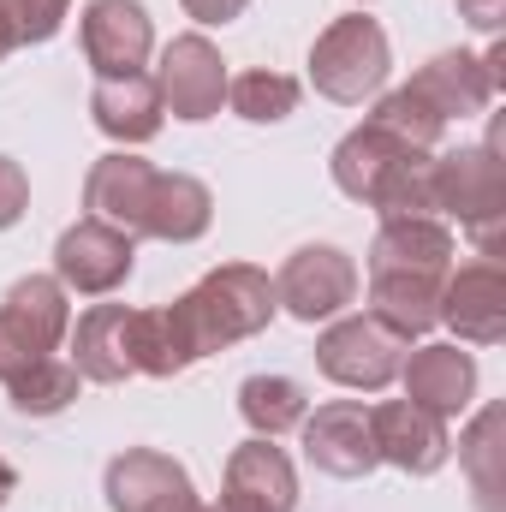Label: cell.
<instances>
[{"label":"cell","instance_id":"26","mask_svg":"<svg viewBox=\"0 0 506 512\" xmlns=\"http://www.w3.org/2000/svg\"><path fill=\"white\" fill-rule=\"evenodd\" d=\"M78 370H72V358H42V364H30L18 382H6V393H12V405L24 411V417H54V411H66L72 399H78Z\"/></svg>","mask_w":506,"mask_h":512},{"label":"cell","instance_id":"23","mask_svg":"<svg viewBox=\"0 0 506 512\" xmlns=\"http://www.w3.org/2000/svg\"><path fill=\"white\" fill-rule=\"evenodd\" d=\"M370 268H423V274H447L453 268V233L435 215H411V221H381Z\"/></svg>","mask_w":506,"mask_h":512},{"label":"cell","instance_id":"29","mask_svg":"<svg viewBox=\"0 0 506 512\" xmlns=\"http://www.w3.org/2000/svg\"><path fill=\"white\" fill-rule=\"evenodd\" d=\"M66 12H72V0H0V18L12 24L18 48L24 42H48L66 24Z\"/></svg>","mask_w":506,"mask_h":512},{"label":"cell","instance_id":"14","mask_svg":"<svg viewBox=\"0 0 506 512\" xmlns=\"http://www.w3.org/2000/svg\"><path fill=\"white\" fill-rule=\"evenodd\" d=\"M155 173H161V167H149L143 155H126V149L102 155V161L90 167V179H84V209H90L96 221L131 233V239H143V215H149Z\"/></svg>","mask_w":506,"mask_h":512},{"label":"cell","instance_id":"24","mask_svg":"<svg viewBox=\"0 0 506 512\" xmlns=\"http://www.w3.org/2000/svg\"><path fill=\"white\" fill-rule=\"evenodd\" d=\"M239 417L251 423L262 441H280L286 429H298L310 417V399L292 376H251L239 387Z\"/></svg>","mask_w":506,"mask_h":512},{"label":"cell","instance_id":"32","mask_svg":"<svg viewBox=\"0 0 506 512\" xmlns=\"http://www.w3.org/2000/svg\"><path fill=\"white\" fill-rule=\"evenodd\" d=\"M179 6H185L197 24H233V18H239L251 0H179Z\"/></svg>","mask_w":506,"mask_h":512},{"label":"cell","instance_id":"8","mask_svg":"<svg viewBox=\"0 0 506 512\" xmlns=\"http://www.w3.org/2000/svg\"><path fill=\"white\" fill-rule=\"evenodd\" d=\"M274 298L298 322H328L358 298V262L340 245H304V251L286 256V268L274 280Z\"/></svg>","mask_w":506,"mask_h":512},{"label":"cell","instance_id":"2","mask_svg":"<svg viewBox=\"0 0 506 512\" xmlns=\"http://www.w3.org/2000/svg\"><path fill=\"white\" fill-rule=\"evenodd\" d=\"M429 185H435V215H453L477 251L489 262H501L506 251V161H501V137L489 143H471V149H453L429 167Z\"/></svg>","mask_w":506,"mask_h":512},{"label":"cell","instance_id":"22","mask_svg":"<svg viewBox=\"0 0 506 512\" xmlns=\"http://www.w3.org/2000/svg\"><path fill=\"white\" fill-rule=\"evenodd\" d=\"M399 155H411V143H399L393 131H381L376 120H364L358 131H346V137H340V149H334V185H340L352 203H364V209H370L381 173H387ZM423 155H429V149H423Z\"/></svg>","mask_w":506,"mask_h":512},{"label":"cell","instance_id":"9","mask_svg":"<svg viewBox=\"0 0 506 512\" xmlns=\"http://www.w3.org/2000/svg\"><path fill=\"white\" fill-rule=\"evenodd\" d=\"M108 507L114 512H215L197 489L191 471L155 447H126L108 465Z\"/></svg>","mask_w":506,"mask_h":512},{"label":"cell","instance_id":"33","mask_svg":"<svg viewBox=\"0 0 506 512\" xmlns=\"http://www.w3.org/2000/svg\"><path fill=\"white\" fill-rule=\"evenodd\" d=\"M12 489H18V477H12V465L0 459V507H6V495H12Z\"/></svg>","mask_w":506,"mask_h":512},{"label":"cell","instance_id":"19","mask_svg":"<svg viewBox=\"0 0 506 512\" xmlns=\"http://www.w3.org/2000/svg\"><path fill=\"white\" fill-rule=\"evenodd\" d=\"M411 90L453 126V120H477L489 102H495V78H489V66L477 60V54H435L417 78H411Z\"/></svg>","mask_w":506,"mask_h":512},{"label":"cell","instance_id":"6","mask_svg":"<svg viewBox=\"0 0 506 512\" xmlns=\"http://www.w3.org/2000/svg\"><path fill=\"white\" fill-rule=\"evenodd\" d=\"M131 262H137V239L120 233V227H108V221H96V215H84L54 245V280L66 292L108 298V292H120L131 280Z\"/></svg>","mask_w":506,"mask_h":512},{"label":"cell","instance_id":"31","mask_svg":"<svg viewBox=\"0 0 506 512\" xmlns=\"http://www.w3.org/2000/svg\"><path fill=\"white\" fill-rule=\"evenodd\" d=\"M459 18H465L471 30H483V36H501L506 0H459Z\"/></svg>","mask_w":506,"mask_h":512},{"label":"cell","instance_id":"27","mask_svg":"<svg viewBox=\"0 0 506 512\" xmlns=\"http://www.w3.org/2000/svg\"><path fill=\"white\" fill-rule=\"evenodd\" d=\"M381 131H393L399 143H411V149H435L441 143V131H447V120L405 84V90H393V96H381L376 102V114H370Z\"/></svg>","mask_w":506,"mask_h":512},{"label":"cell","instance_id":"15","mask_svg":"<svg viewBox=\"0 0 506 512\" xmlns=\"http://www.w3.org/2000/svg\"><path fill=\"white\" fill-rule=\"evenodd\" d=\"M399 382H405L411 405H423L435 417H459L477 393V358L465 346H417V352H405Z\"/></svg>","mask_w":506,"mask_h":512},{"label":"cell","instance_id":"10","mask_svg":"<svg viewBox=\"0 0 506 512\" xmlns=\"http://www.w3.org/2000/svg\"><path fill=\"white\" fill-rule=\"evenodd\" d=\"M370 435H376V459L381 465H399L405 477H435L453 453V435H447V417L411 405V399H381L370 405Z\"/></svg>","mask_w":506,"mask_h":512},{"label":"cell","instance_id":"20","mask_svg":"<svg viewBox=\"0 0 506 512\" xmlns=\"http://www.w3.org/2000/svg\"><path fill=\"white\" fill-rule=\"evenodd\" d=\"M90 114H96V126L108 131L114 143H149V137L161 131V120H167L161 90H155L149 72L96 78V90H90Z\"/></svg>","mask_w":506,"mask_h":512},{"label":"cell","instance_id":"12","mask_svg":"<svg viewBox=\"0 0 506 512\" xmlns=\"http://www.w3.org/2000/svg\"><path fill=\"white\" fill-rule=\"evenodd\" d=\"M441 322H447L459 340H471V346H495L506 334V274H501V262L477 256V262L447 268Z\"/></svg>","mask_w":506,"mask_h":512},{"label":"cell","instance_id":"30","mask_svg":"<svg viewBox=\"0 0 506 512\" xmlns=\"http://www.w3.org/2000/svg\"><path fill=\"white\" fill-rule=\"evenodd\" d=\"M24 203H30V179H24V167H18L12 155H0V233L18 227Z\"/></svg>","mask_w":506,"mask_h":512},{"label":"cell","instance_id":"21","mask_svg":"<svg viewBox=\"0 0 506 512\" xmlns=\"http://www.w3.org/2000/svg\"><path fill=\"white\" fill-rule=\"evenodd\" d=\"M215 221V197L203 179L191 173H155L149 191V215H143V239H167V245H191L203 239Z\"/></svg>","mask_w":506,"mask_h":512},{"label":"cell","instance_id":"28","mask_svg":"<svg viewBox=\"0 0 506 512\" xmlns=\"http://www.w3.org/2000/svg\"><path fill=\"white\" fill-rule=\"evenodd\" d=\"M495 435H501V411L489 405V411L471 423L465 447H459V459L471 465V483H477V507H483V512H501V447H495Z\"/></svg>","mask_w":506,"mask_h":512},{"label":"cell","instance_id":"16","mask_svg":"<svg viewBox=\"0 0 506 512\" xmlns=\"http://www.w3.org/2000/svg\"><path fill=\"white\" fill-rule=\"evenodd\" d=\"M131 316L137 310H126V304H90L72 322L66 346H72V370L84 382L114 387V382H126V376H137L131 370Z\"/></svg>","mask_w":506,"mask_h":512},{"label":"cell","instance_id":"5","mask_svg":"<svg viewBox=\"0 0 506 512\" xmlns=\"http://www.w3.org/2000/svg\"><path fill=\"white\" fill-rule=\"evenodd\" d=\"M405 334H393L381 316H346L334 322L322 340H316V364L322 376L340 387H358V393H381V387L399 376L405 364Z\"/></svg>","mask_w":506,"mask_h":512},{"label":"cell","instance_id":"7","mask_svg":"<svg viewBox=\"0 0 506 512\" xmlns=\"http://www.w3.org/2000/svg\"><path fill=\"white\" fill-rule=\"evenodd\" d=\"M155 90H161V108L173 120H215L221 102H227V60L215 54L209 36H173L161 48V66L149 72Z\"/></svg>","mask_w":506,"mask_h":512},{"label":"cell","instance_id":"4","mask_svg":"<svg viewBox=\"0 0 506 512\" xmlns=\"http://www.w3.org/2000/svg\"><path fill=\"white\" fill-rule=\"evenodd\" d=\"M387 66H393V48H387V30L364 12H346L334 18L316 48H310V84L328 96V102H364L387 84Z\"/></svg>","mask_w":506,"mask_h":512},{"label":"cell","instance_id":"13","mask_svg":"<svg viewBox=\"0 0 506 512\" xmlns=\"http://www.w3.org/2000/svg\"><path fill=\"white\" fill-rule=\"evenodd\" d=\"M78 30H84V60L96 66V78L143 72V60H149V48H155L149 12H143L137 0H90Z\"/></svg>","mask_w":506,"mask_h":512},{"label":"cell","instance_id":"34","mask_svg":"<svg viewBox=\"0 0 506 512\" xmlns=\"http://www.w3.org/2000/svg\"><path fill=\"white\" fill-rule=\"evenodd\" d=\"M12 48H18V36H12V24H6V18H0V60H6V54H12Z\"/></svg>","mask_w":506,"mask_h":512},{"label":"cell","instance_id":"3","mask_svg":"<svg viewBox=\"0 0 506 512\" xmlns=\"http://www.w3.org/2000/svg\"><path fill=\"white\" fill-rule=\"evenodd\" d=\"M72 334V292L54 274H24L0 304V382H18L30 364L54 358Z\"/></svg>","mask_w":506,"mask_h":512},{"label":"cell","instance_id":"18","mask_svg":"<svg viewBox=\"0 0 506 512\" xmlns=\"http://www.w3.org/2000/svg\"><path fill=\"white\" fill-rule=\"evenodd\" d=\"M441 286L447 274H423V268H370V316H381L393 334L417 340L441 322Z\"/></svg>","mask_w":506,"mask_h":512},{"label":"cell","instance_id":"25","mask_svg":"<svg viewBox=\"0 0 506 512\" xmlns=\"http://www.w3.org/2000/svg\"><path fill=\"white\" fill-rule=\"evenodd\" d=\"M227 102L251 126H280L286 114H298V78H286V72H239V78H227Z\"/></svg>","mask_w":506,"mask_h":512},{"label":"cell","instance_id":"17","mask_svg":"<svg viewBox=\"0 0 506 512\" xmlns=\"http://www.w3.org/2000/svg\"><path fill=\"white\" fill-rule=\"evenodd\" d=\"M221 495H233V501H245L256 512H292L298 507V471H292V459L274 441L251 435L245 447H233Z\"/></svg>","mask_w":506,"mask_h":512},{"label":"cell","instance_id":"1","mask_svg":"<svg viewBox=\"0 0 506 512\" xmlns=\"http://www.w3.org/2000/svg\"><path fill=\"white\" fill-rule=\"evenodd\" d=\"M167 310H173L191 358H209V352H227V346L262 334L274 322L280 298H274V280L262 268H251V262H221L185 298H173Z\"/></svg>","mask_w":506,"mask_h":512},{"label":"cell","instance_id":"11","mask_svg":"<svg viewBox=\"0 0 506 512\" xmlns=\"http://www.w3.org/2000/svg\"><path fill=\"white\" fill-rule=\"evenodd\" d=\"M304 429V459L328 477H370L376 459V435H370V405L358 399H334V405H316V417L298 423Z\"/></svg>","mask_w":506,"mask_h":512}]
</instances>
